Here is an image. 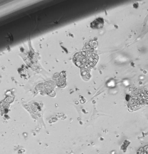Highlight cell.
<instances>
[{"mask_svg":"<svg viewBox=\"0 0 148 154\" xmlns=\"http://www.w3.org/2000/svg\"><path fill=\"white\" fill-rule=\"evenodd\" d=\"M104 20L102 18H99L95 20L90 24V26L93 28H99L103 27Z\"/></svg>","mask_w":148,"mask_h":154,"instance_id":"obj_2","label":"cell"},{"mask_svg":"<svg viewBox=\"0 0 148 154\" xmlns=\"http://www.w3.org/2000/svg\"><path fill=\"white\" fill-rule=\"evenodd\" d=\"M5 37L8 41L12 42L13 41V37L12 34L10 33H8L5 36Z\"/></svg>","mask_w":148,"mask_h":154,"instance_id":"obj_3","label":"cell"},{"mask_svg":"<svg viewBox=\"0 0 148 154\" xmlns=\"http://www.w3.org/2000/svg\"><path fill=\"white\" fill-rule=\"evenodd\" d=\"M148 104V92L145 90H138L131 96L128 104V107L133 109Z\"/></svg>","mask_w":148,"mask_h":154,"instance_id":"obj_1","label":"cell"}]
</instances>
